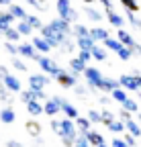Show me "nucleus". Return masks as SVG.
<instances>
[{
	"label": "nucleus",
	"instance_id": "5701e85b",
	"mask_svg": "<svg viewBox=\"0 0 141 147\" xmlns=\"http://www.w3.org/2000/svg\"><path fill=\"white\" fill-rule=\"evenodd\" d=\"M2 37H4V39H6L8 43H19L23 35L19 33V29H16V27H10L8 31H4V35H2Z\"/></svg>",
	"mask_w": 141,
	"mask_h": 147
},
{
	"label": "nucleus",
	"instance_id": "052dcab7",
	"mask_svg": "<svg viewBox=\"0 0 141 147\" xmlns=\"http://www.w3.org/2000/svg\"><path fill=\"white\" fill-rule=\"evenodd\" d=\"M12 0H0V6H10Z\"/></svg>",
	"mask_w": 141,
	"mask_h": 147
},
{
	"label": "nucleus",
	"instance_id": "9b49d317",
	"mask_svg": "<svg viewBox=\"0 0 141 147\" xmlns=\"http://www.w3.org/2000/svg\"><path fill=\"white\" fill-rule=\"evenodd\" d=\"M10 92H14V94H21L23 92V88H21V80L16 78V76H12V74H8V76L4 78V82H2Z\"/></svg>",
	"mask_w": 141,
	"mask_h": 147
},
{
	"label": "nucleus",
	"instance_id": "423d86ee",
	"mask_svg": "<svg viewBox=\"0 0 141 147\" xmlns=\"http://www.w3.org/2000/svg\"><path fill=\"white\" fill-rule=\"evenodd\" d=\"M47 84H49V78L45 74H31L29 76V88L31 90H45Z\"/></svg>",
	"mask_w": 141,
	"mask_h": 147
},
{
	"label": "nucleus",
	"instance_id": "20e7f679",
	"mask_svg": "<svg viewBox=\"0 0 141 147\" xmlns=\"http://www.w3.org/2000/svg\"><path fill=\"white\" fill-rule=\"evenodd\" d=\"M84 78H86V84L90 90H100L102 88V82H104V76L100 74L98 67H90L88 65L86 71H84Z\"/></svg>",
	"mask_w": 141,
	"mask_h": 147
},
{
	"label": "nucleus",
	"instance_id": "0e129e2a",
	"mask_svg": "<svg viewBox=\"0 0 141 147\" xmlns=\"http://www.w3.org/2000/svg\"><path fill=\"white\" fill-rule=\"evenodd\" d=\"M82 2H86V4H92V2H94V0H82Z\"/></svg>",
	"mask_w": 141,
	"mask_h": 147
},
{
	"label": "nucleus",
	"instance_id": "a211bd4d",
	"mask_svg": "<svg viewBox=\"0 0 141 147\" xmlns=\"http://www.w3.org/2000/svg\"><path fill=\"white\" fill-rule=\"evenodd\" d=\"M61 113L67 117V119H72V121H76L78 117H80V113H78V108L72 104V102H67V100H63V104H61Z\"/></svg>",
	"mask_w": 141,
	"mask_h": 147
},
{
	"label": "nucleus",
	"instance_id": "79ce46f5",
	"mask_svg": "<svg viewBox=\"0 0 141 147\" xmlns=\"http://www.w3.org/2000/svg\"><path fill=\"white\" fill-rule=\"evenodd\" d=\"M74 147H92V143L88 141V137H86L84 133H80L78 139H76V143H74Z\"/></svg>",
	"mask_w": 141,
	"mask_h": 147
},
{
	"label": "nucleus",
	"instance_id": "f3484780",
	"mask_svg": "<svg viewBox=\"0 0 141 147\" xmlns=\"http://www.w3.org/2000/svg\"><path fill=\"white\" fill-rule=\"evenodd\" d=\"M16 121V113L12 110V106H6L0 110V123H4V125H12Z\"/></svg>",
	"mask_w": 141,
	"mask_h": 147
},
{
	"label": "nucleus",
	"instance_id": "4468645a",
	"mask_svg": "<svg viewBox=\"0 0 141 147\" xmlns=\"http://www.w3.org/2000/svg\"><path fill=\"white\" fill-rule=\"evenodd\" d=\"M117 39L123 43V45H127V47H133L137 41H135V37L129 33V31H125V29H117Z\"/></svg>",
	"mask_w": 141,
	"mask_h": 147
},
{
	"label": "nucleus",
	"instance_id": "b1692460",
	"mask_svg": "<svg viewBox=\"0 0 141 147\" xmlns=\"http://www.w3.org/2000/svg\"><path fill=\"white\" fill-rule=\"evenodd\" d=\"M125 127H127V131L131 133V135H135V137H141V125L137 123V119H129V121H125Z\"/></svg>",
	"mask_w": 141,
	"mask_h": 147
},
{
	"label": "nucleus",
	"instance_id": "a19ab883",
	"mask_svg": "<svg viewBox=\"0 0 141 147\" xmlns=\"http://www.w3.org/2000/svg\"><path fill=\"white\" fill-rule=\"evenodd\" d=\"M121 4H123L125 10H133V12L139 10V2H137V0H121Z\"/></svg>",
	"mask_w": 141,
	"mask_h": 147
},
{
	"label": "nucleus",
	"instance_id": "e433bc0d",
	"mask_svg": "<svg viewBox=\"0 0 141 147\" xmlns=\"http://www.w3.org/2000/svg\"><path fill=\"white\" fill-rule=\"evenodd\" d=\"M16 29H19V33L25 37V35H33V27L27 23V21H16Z\"/></svg>",
	"mask_w": 141,
	"mask_h": 147
},
{
	"label": "nucleus",
	"instance_id": "bf43d9fd",
	"mask_svg": "<svg viewBox=\"0 0 141 147\" xmlns=\"http://www.w3.org/2000/svg\"><path fill=\"white\" fill-rule=\"evenodd\" d=\"M109 102H111V98H109V96H100V104H104V106H107Z\"/></svg>",
	"mask_w": 141,
	"mask_h": 147
},
{
	"label": "nucleus",
	"instance_id": "e2e57ef3",
	"mask_svg": "<svg viewBox=\"0 0 141 147\" xmlns=\"http://www.w3.org/2000/svg\"><path fill=\"white\" fill-rule=\"evenodd\" d=\"M137 100H139V102H141V90H139V92H137Z\"/></svg>",
	"mask_w": 141,
	"mask_h": 147
},
{
	"label": "nucleus",
	"instance_id": "473e14b6",
	"mask_svg": "<svg viewBox=\"0 0 141 147\" xmlns=\"http://www.w3.org/2000/svg\"><path fill=\"white\" fill-rule=\"evenodd\" d=\"M78 47V43H76V39H74V37H69V39H65L63 43H61V53H72L74 49Z\"/></svg>",
	"mask_w": 141,
	"mask_h": 147
},
{
	"label": "nucleus",
	"instance_id": "2eb2a0df",
	"mask_svg": "<svg viewBox=\"0 0 141 147\" xmlns=\"http://www.w3.org/2000/svg\"><path fill=\"white\" fill-rule=\"evenodd\" d=\"M84 14L88 16V21H92V23H100L102 18H104V14L98 10V8H94V6H84Z\"/></svg>",
	"mask_w": 141,
	"mask_h": 147
},
{
	"label": "nucleus",
	"instance_id": "8fccbe9b",
	"mask_svg": "<svg viewBox=\"0 0 141 147\" xmlns=\"http://www.w3.org/2000/svg\"><path fill=\"white\" fill-rule=\"evenodd\" d=\"M123 139L127 141V145H129V147H135V145H137V137H135V135H131V133H125V137H123Z\"/></svg>",
	"mask_w": 141,
	"mask_h": 147
},
{
	"label": "nucleus",
	"instance_id": "ddd939ff",
	"mask_svg": "<svg viewBox=\"0 0 141 147\" xmlns=\"http://www.w3.org/2000/svg\"><path fill=\"white\" fill-rule=\"evenodd\" d=\"M107 18H109V23L115 29H123V27H125V21H127V18H123L119 12H115V8L113 10H107Z\"/></svg>",
	"mask_w": 141,
	"mask_h": 147
},
{
	"label": "nucleus",
	"instance_id": "13d9d810",
	"mask_svg": "<svg viewBox=\"0 0 141 147\" xmlns=\"http://www.w3.org/2000/svg\"><path fill=\"white\" fill-rule=\"evenodd\" d=\"M131 74H133V76L137 78V84H139V88H141V71H139V69H133Z\"/></svg>",
	"mask_w": 141,
	"mask_h": 147
},
{
	"label": "nucleus",
	"instance_id": "5fc2aeb1",
	"mask_svg": "<svg viewBox=\"0 0 141 147\" xmlns=\"http://www.w3.org/2000/svg\"><path fill=\"white\" fill-rule=\"evenodd\" d=\"M100 4L104 6V10H113V0H100Z\"/></svg>",
	"mask_w": 141,
	"mask_h": 147
},
{
	"label": "nucleus",
	"instance_id": "0eeeda50",
	"mask_svg": "<svg viewBox=\"0 0 141 147\" xmlns=\"http://www.w3.org/2000/svg\"><path fill=\"white\" fill-rule=\"evenodd\" d=\"M121 82V88H125L127 92H139V84H137V78L133 76V74H123V76L119 78Z\"/></svg>",
	"mask_w": 141,
	"mask_h": 147
},
{
	"label": "nucleus",
	"instance_id": "f8f14e48",
	"mask_svg": "<svg viewBox=\"0 0 141 147\" xmlns=\"http://www.w3.org/2000/svg\"><path fill=\"white\" fill-rule=\"evenodd\" d=\"M33 45L37 47V51H39V53H43V55H47V53H49L51 49H53V47L49 45V41L45 39V37H41V35L33 37Z\"/></svg>",
	"mask_w": 141,
	"mask_h": 147
},
{
	"label": "nucleus",
	"instance_id": "a878e982",
	"mask_svg": "<svg viewBox=\"0 0 141 147\" xmlns=\"http://www.w3.org/2000/svg\"><path fill=\"white\" fill-rule=\"evenodd\" d=\"M84 135L88 137V141H90V143H92V147H98V145H102V143H104V137H102L100 133H96V131H92V129H90V131H86Z\"/></svg>",
	"mask_w": 141,
	"mask_h": 147
},
{
	"label": "nucleus",
	"instance_id": "f704fd0d",
	"mask_svg": "<svg viewBox=\"0 0 141 147\" xmlns=\"http://www.w3.org/2000/svg\"><path fill=\"white\" fill-rule=\"evenodd\" d=\"M25 21H27V23H29V25H31L33 29H39V31H41V29L45 27V25L41 23V18H39L37 14H27V18H25Z\"/></svg>",
	"mask_w": 141,
	"mask_h": 147
},
{
	"label": "nucleus",
	"instance_id": "4be33fe9",
	"mask_svg": "<svg viewBox=\"0 0 141 147\" xmlns=\"http://www.w3.org/2000/svg\"><path fill=\"white\" fill-rule=\"evenodd\" d=\"M8 12L16 18V21H25V18H27V12H25V8H23L21 4H14V2H12V4L8 6Z\"/></svg>",
	"mask_w": 141,
	"mask_h": 147
},
{
	"label": "nucleus",
	"instance_id": "f03ea898",
	"mask_svg": "<svg viewBox=\"0 0 141 147\" xmlns=\"http://www.w3.org/2000/svg\"><path fill=\"white\" fill-rule=\"evenodd\" d=\"M78 127H76V121H72V119H61V143L65 145V147H74V143H76V139H78Z\"/></svg>",
	"mask_w": 141,
	"mask_h": 147
},
{
	"label": "nucleus",
	"instance_id": "a18cd8bd",
	"mask_svg": "<svg viewBox=\"0 0 141 147\" xmlns=\"http://www.w3.org/2000/svg\"><path fill=\"white\" fill-rule=\"evenodd\" d=\"M78 57H80L82 61H86V63L90 61V59H94V57H92V51H90V49H80V53H78Z\"/></svg>",
	"mask_w": 141,
	"mask_h": 147
},
{
	"label": "nucleus",
	"instance_id": "c03bdc74",
	"mask_svg": "<svg viewBox=\"0 0 141 147\" xmlns=\"http://www.w3.org/2000/svg\"><path fill=\"white\" fill-rule=\"evenodd\" d=\"M113 121H117V117H115V115L111 113V110H102V123L109 127V125H111Z\"/></svg>",
	"mask_w": 141,
	"mask_h": 147
},
{
	"label": "nucleus",
	"instance_id": "bb28decb",
	"mask_svg": "<svg viewBox=\"0 0 141 147\" xmlns=\"http://www.w3.org/2000/svg\"><path fill=\"white\" fill-rule=\"evenodd\" d=\"M104 47L111 49V51H115V53H119V51H121L123 47H125V45H123V43L117 39V37H109V39L104 41Z\"/></svg>",
	"mask_w": 141,
	"mask_h": 147
},
{
	"label": "nucleus",
	"instance_id": "39448f33",
	"mask_svg": "<svg viewBox=\"0 0 141 147\" xmlns=\"http://www.w3.org/2000/svg\"><path fill=\"white\" fill-rule=\"evenodd\" d=\"M61 104H63V98H61V96H51V98H47L45 104H43L45 115L55 117L57 113H61Z\"/></svg>",
	"mask_w": 141,
	"mask_h": 147
},
{
	"label": "nucleus",
	"instance_id": "9d476101",
	"mask_svg": "<svg viewBox=\"0 0 141 147\" xmlns=\"http://www.w3.org/2000/svg\"><path fill=\"white\" fill-rule=\"evenodd\" d=\"M57 82H59V86H61V88H74V86L78 84V76H76V74H72L69 69H67V71L63 69V71L59 74Z\"/></svg>",
	"mask_w": 141,
	"mask_h": 147
},
{
	"label": "nucleus",
	"instance_id": "cd10ccee",
	"mask_svg": "<svg viewBox=\"0 0 141 147\" xmlns=\"http://www.w3.org/2000/svg\"><path fill=\"white\" fill-rule=\"evenodd\" d=\"M117 88H121V82L119 80H115V78H104V82H102V92H113V90H117Z\"/></svg>",
	"mask_w": 141,
	"mask_h": 147
},
{
	"label": "nucleus",
	"instance_id": "72a5a7b5",
	"mask_svg": "<svg viewBox=\"0 0 141 147\" xmlns=\"http://www.w3.org/2000/svg\"><path fill=\"white\" fill-rule=\"evenodd\" d=\"M121 106L125 108V110H129L131 115H137V113H139V102H137V100H131V98H127V100L123 102Z\"/></svg>",
	"mask_w": 141,
	"mask_h": 147
},
{
	"label": "nucleus",
	"instance_id": "6ab92c4d",
	"mask_svg": "<svg viewBox=\"0 0 141 147\" xmlns=\"http://www.w3.org/2000/svg\"><path fill=\"white\" fill-rule=\"evenodd\" d=\"M90 35H92V39H94L96 43H98V41L104 43V41H107L109 37H111L109 31H107V29H102V27H94V29H90Z\"/></svg>",
	"mask_w": 141,
	"mask_h": 147
},
{
	"label": "nucleus",
	"instance_id": "3c124183",
	"mask_svg": "<svg viewBox=\"0 0 141 147\" xmlns=\"http://www.w3.org/2000/svg\"><path fill=\"white\" fill-rule=\"evenodd\" d=\"M111 147H129V145H127V141H125V139L115 137V139H113V143H111Z\"/></svg>",
	"mask_w": 141,
	"mask_h": 147
},
{
	"label": "nucleus",
	"instance_id": "de8ad7c7",
	"mask_svg": "<svg viewBox=\"0 0 141 147\" xmlns=\"http://www.w3.org/2000/svg\"><path fill=\"white\" fill-rule=\"evenodd\" d=\"M12 67H14V69H19V71H27L25 61H23V59H19V57H12Z\"/></svg>",
	"mask_w": 141,
	"mask_h": 147
},
{
	"label": "nucleus",
	"instance_id": "49530a36",
	"mask_svg": "<svg viewBox=\"0 0 141 147\" xmlns=\"http://www.w3.org/2000/svg\"><path fill=\"white\" fill-rule=\"evenodd\" d=\"M88 119H90V123H102V113L90 110V113H88Z\"/></svg>",
	"mask_w": 141,
	"mask_h": 147
},
{
	"label": "nucleus",
	"instance_id": "ea45409f",
	"mask_svg": "<svg viewBox=\"0 0 141 147\" xmlns=\"http://www.w3.org/2000/svg\"><path fill=\"white\" fill-rule=\"evenodd\" d=\"M25 2H27L29 6H33V8L41 10V12H45V10H47V4H45V0H25Z\"/></svg>",
	"mask_w": 141,
	"mask_h": 147
},
{
	"label": "nucleus",
	"instance_id": "412c9836",
	"mask_svg": "<svg viewBox=\"0 0 141 147\" xmlns=\"http://www.w3.org/2000/svg\"><path fill=\"white\" fill-rule=\"evenodd\" d=\"M12 23H14V16L6 10V12H0V31H8L10 27H12Z\"/></svg>",
	"mask_w": 141,
	"mask_h": 147
},
{
	"label": "nucleus",
	"instance_id": "1a4fd4ad",
	"mask_svg": "<svg viewBox=\"0 0 141 147\" xmlns=\"http://www.w3.org/2000/svg\"><path fill=\"white\" fill-rule=\"evenodd\" d=\"M19 51H21L23 57L33 59V61H37L39 55H43V53H39V51H37V47H35L33 43H19Z\"/></svg>",
	"mask_w": 141,
	"mask_h": 147
},
{
	"label": "nucleus",
	"instance_id": "37998d69",
	"mask_svg": "<svg viewBox=\"0 0 141 147\" xmlns=\"http://www.w3.org/2000/svg\"><path fill=\"white\" fill-rule=\"evenodd\" d=\"M117 55H119V59H123V61H129V59L133 57V51H131V49L125 45V47H123V49H121Z\"/></svg>",
	"mask_w": 141,
	"mask_h": 147
},
{
	"label": "nucleus",
	"instance_id": "c9c22d12",
	"mask_svg": "<svg viewBox=\"0 0 141 147\" xmlns=\"http://www.w3.org/2000/svg\"><path fill=\"white\" fill-rule=\"evenodd\" d=\"M10 94H12V92H10V90H8V88H6L4 84H0V100H2V102H6L8 106H10V104L14 102V100L10 98Z\"/></svg>",
	"mask_w": 141,
	"mask_h": 147
},
{
	"label": "nucleus",
	"instance_id": "4d7b16f0",
	"mask_svg": "<svg viewBox=\"0 0 141 147\" xmlns=\"http://www.w3.org/2000/svg\"><path fill=\"white\" fill-rule=\"evenodd\" d=\"M129 49L133 51V55H141V45H139V43H135V45H133V47H129Z\"/></svg>",
	"mask_w": 141,
	"mask_h": 147
},
{
	"label": "nucleus",
	"instance_id": "6e6552de",
	"mask_svg": "<svg viewBox=\"0 0 141 147\" xmlns=\"http://www.w3.org/2000/svg\"><path fill=\"white\" fill-rule=\"evenodd\" d=\"M55 10H57V16L59 18H65L69 21V16H72V0H57L55 2Z\"/></svg>",
	"mask_w": 141,
	"mask_h": 147
},
{
	"label": "nucleus",
	"instance_id": "aec40b11",
	"mask_svg": "<svg viewBox=\"0 0 141 147\" xmlns=\"http://www.w3.org/2000/svg\"><path fill=\"white\" fill-rule=\"evenodd\" d=\"M27 113L31 117H39V115L45 113V110H43V104L39 100H31V102H27Z\"/></svg>",
	"mask_w": 141,
	"mask_h": 147
},
{
	"label": "nucleus",
	"instance_id": "603ef678",
	"mask_svg": "<svg viewBox=\"0 0 141 147\" xmlns=\"http://www.w3.org/2000/svg\"><path fill=\"white\" fill-rule=\"evenodd\" d=\"M74 92H76L78 96H86V94H88V90H86L84 86H80V84H76V86H74Z\"/></svg>",
	"mask_w": 141,
	"mask_h": 147
},
{
	"label": "nucleus",
	"instance_id": "c756f323",
	"mask_svg": "<svg viewBox=\"0 0 141 147\" xmlns=\"http://www.w3.org/2000/svg\"><path fill=\"white\" fill-rule=\"evenodd\" d=\"M25 127H27V133H29L31 137H39V135H41V125H39L37 121H29Z\"/></svg>",
	"mask_w": 141,
	"mask_h": 147
},
{
	"label": "nucleus",
	"instance_id": "7c9ffc66",
	"mask_svg": "<svg viewBox=\"0 0 141 147\" xmlns=\"http://www.w3.org/2000/svg\"><path fill=\"white\" fill-rule=\"evenodd\" d=\"M92 51V57L96 59V61H104V59H107V49H104V47H100L98 43L90 49Z\"/></svg>",
	"mask_w": 141,
	"mask_h": 147
},
{
	"label": "nucleus",
	"instance_id": "864d4df0",
	"mask_svg": "<svg viewBox=\"0 0 141 147\" xmlns=\"http://www.w3.org/2000/svg\"><path fill=\"white\" fill-rule=\"evenodd\" d=\"M8 76V67H4V65H0V84L4 82V78Z\"/></svg>",
	"mask_w": 141,
	"mask_h": 147
},
{
	"label": "nucleus",
	"instance_id": "6e6d98bb",
	"mask_svg": "<svg viewBox=\"0 0 141 147\" xmlns=\"http://www.w3.org/2000/svg\"><path fill=\"white\" fill-rule=\"evenodd\" d=\"M6 147H25V145L19 143V141H14V139H10V141H6Z\"/></svg>",
	"mask_w": 141,
	"mask_h": 147
},
{
	"label": "nucleus",
	"instance_id": "680f3d73",
	"mask_svg": "<svg viewBox=\"0 0 141 147\" xmlns=\"http://www.w3.org/2000/svg\"><path fill=\"white\" fill-rule=\"evenodd\" d=\"M135 119H137V123L141 125V113H137V115H135Z\"/></svg>",
	"mask_w": 141,
	"mask_h": 147
},
{
	"label": "nucleus",
	"instance_id": "f257e3e1",
	"mask_svg": "<svg viewBox=\"0 0 141 147\" xmlns=\"http://www.w3.org/2000/svg\"><path fill=\"white\" fill-rule=\"evenodd\" d=\"M41 37H45L51 47H57L59 49L65 39L74 37V27H72L69 21L57 16V18H53V21H49V25H45L41 29Z\"/></svg>",
	"mask_w": 141,
	"mask_h": 147
},
{
	"label": "nucleus",
	"instance_id": "69168bd1",
	"mask_svg": "<svg viewBox=\"0 0 141 147\" xmlns=\"http://www.w3.org/2000/svg\"><path fill=\"white\" fill-rule=\"evenodd\" d=\"M98 147H109V145H107V143H102V145H98Z\"/></svg>",
	"mask_w": 141,
	"mask_h": 147
},
{
	"label": "nucleus",
	"instance_id": "09e8293b",
	"mask_svg": "<svg viewBox=\"0 0 141 147\" xmlns=\"http://www.w3.org/2000/svg\"><path fill=\"white\" fill-rule=\"evenodd\" d=\"M51 129L57 137H61V121H51Z\"/></svg>",
	"mask_w": 141,
	"mask_h": 147
},
{
	"label": "nucleus",
	"instance_id": "7ed1b4c3",
	"mask_svg": "<svg viewBox=\"0 0 141 147\" xmlns=\"http://www.w3.org/2000/svg\"><path fill=\"white\" fill-rule=\"evenodd\" d=\"M37 63H39V67L43 69V74H49V78H59V74L63 71V67H59L51 57H47V55H39L37 57Z\"/></svg>",
	"mask_w": 141,
	"mask_h": 147
},
{
	"label": "nucleus",
	"instance_id": "393cba45",
	"mask_svg": "<svg viewBox=\"0 0 141 147\" xmlns=\"http://www.w3.org/2000/svg\"><path fill=\"white\" fill-rule=\"evenodd\" d=\"M84 37H92V35H90V29H88L86 25L76 23V25H74V39H84Z\"/></svg>",
	"mask_w": 141,
	"mask_h": 147
},
{
	"label": "nucleus",
	"instance_id": "c85d7f7f",
	"mask_svg": "<svg viewBox=\"0 0 141 147\" xmlns=\"http://www.w3.org/2000/svg\"><path fill=\"white\" fill-rule=\"evenodd\" d=\"M111 96H113V100H115V102H119V104H123V102L129 98L125 88H117V90H113V92H111Z\"/></svg>",
	"mask_w": 141,
	"mask_h": 147
},
{
	"label": "nucleus",
	"instance_id": "dca6fc26",
	"mask_svg": "<svg viewBox=\"0 0 141 147\" xmlns=\"http://www.w3.org/2000/svg\"><path fill=\"white\" fill-rule=\"evenodd\" d=\"M86 67H88V63H86V61H82L80 57L69 59V71H72V74H76V76L84 74V71H86Z\"/></svg>",
	"mask_w": 141,
	"mask_h": 147
},
{
	"label": "nucleus",
	"instance_id": "2f4dec72",
	"mask_svg": "<svg viewBox=\"0 0 141 147\" xmlns=\"http://www.w3.org/2000/svg\"><path fill=\"white\" fill-rule=\"evenodd\" d=\"M90 119H86V117H78L76 119V127H78V131L80 133H86V131H90Z\"/></svg>",
	"mask_w": 141,
	"mask_h": 147
},
{
	"label": "nucleus",
	"instance_id": "4c0bfd02",
	"mask_svg": "<svg viewBox=\"0 0 141 147\" xmlns=\"http://www.w3.org/2000/svg\"><path fill=\"white\" fill-rule=\"evenodd\" d=\"M125 129H127V127H125V123H123L121 119H117V121H113V123L109 125V131H111V133H123Z\"/></svg>",
	"mask_w": 141,
	"mask_h": 147
},
{
	"label": "nucleus",
	"instance_id": "58836bf2",
	"mask_svg": "<svg viewBox=\"0 0 141 147\" xmlns=\"http://www.w3.org/2000/svg\"><path fill=\"white\" fill-rule=\"evenodd\" d=\"M4 49H6V53L8 55H12V57H16V55H21V51H19V43H4Z\"/></svg>",
	"mask_w": 141,
	"mask_h": 147
}]
</instances>
